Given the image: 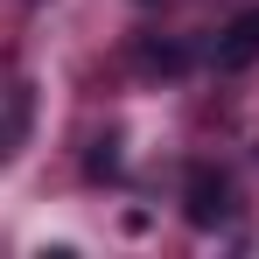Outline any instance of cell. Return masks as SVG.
<instances>
[{
    "label": "cell",
    "mask_w": 259,
    "mask_h": 259,
    "mask_svg": "<svg viewBox=\"0 0 259 259\" xmlns=\"http://www.w3.org/2000/svg\"><path fill=\"white\" fill-rule=\"evenodd\" d=\"M182 217H189L196 231H217V224L231 217V182L217 168H189V182H182Z\"/></svg>",
    "instance_id": "1"
},
{
    "label": "cell",
    "mask_w": 259,
    "mask_h": 259,
    "mask_svg": "<svg viewBox=\"0 0 259 259\" xmlns=\"http://www.w3.org/2000/svg\"><path fill=\"white\" fill-rule=\"evenodd\" d=\"M252 63H259V7H245L217 35V70H252Z\"/></svg>",
    "instance_id": "2"
},
{
    "label": "cell",
    "mask_w": 259,
    "mask_h": 259,
    "mask_svg": "<svg viewBox=\"0 0 259 259\" xmlns=\"http://www.w3.org/2000/svg\"><path fill=\"white\" fill-rule=\"evenodd\" d=\"M140 63H147V70H182V49L154 42V49H140Z\"/></svg>",
    "instance_id": "3"
}]
</instances>
